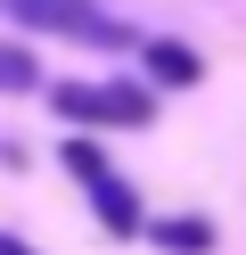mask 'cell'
<instances>
[{
	"label": "cell",
	"mask_w": 246,
	"mask_h": 255,
	"mask_svg": "<svg viewBox=\"0 0 246 255\" xmlns=\"http://www.w3.org/2000/svg\"><path fill=\"white\" fill-rule=\"evenodd\" d=\"M16 25H33V33H74V41H98V50H115V41H131L123 25L98 8V0H0Z\"/></svg>",
	"instance_id": "cell-1"
},
{
	"label": "cell",
	"mask_w": 246,
	"mask_h": 255,
	"mask_svg": "<svg viewBox=\"0 0 246 255\" xmlns=\"http://www.w3.org/2000/svg\"><path fill=\"white\" fill-rule=\"evenodd\" d=\"M49 107L66 124H148V91L131 83H49Z\"/></svg>",
	"instance_id": "cell-2"
},
{
	"label": "cell",
	"mask_w": 246,
	"mask_h": 255,
	"mask_svg": "<svg viewBox=\"0 0 246 255\" xmlns=\"http://www.w3.org/2000/svg\"><path fill=\"white\" fill-rule=\"evenodd\" d=\"M90 206H98V222H107L115 239H140V222H148V214H140V198H131L115 173H98V181H90Z\"/></svg>",
	"instance_id": "cell-3"
},
{
	"label": "cell",
	"mask_w": 246,
	"mask_h": 255,
	"mask_svg": "<svg viewBox=\"0 0 246 255\" xmlns=\"http://www.w3.org/2000/svg\"><path fill=\"white\" fill-rule=\"evenodd\" d=\"M148 74L156 83H205V66H197V50H180V41H148Z\"/></svg>",
	"instance_id": "cell-4"
},
{
	"label": "cell",
	"mask_w": 246,
	"mask_h": 255,
	"mask_svg": "<svg viewBox=\"0 0 246 255\" xmlns=\"http://www.w3.org/2000/svg\"><path fill=\"white\" fill-rule=\"evenodd\" d=\"M156 247H172V255H205V247H213V222L172 214V222H156Z\"/></svg>",
	"instance_id": "cell-5"
},
{
	"label": "cell",
	"mask_w": 246,
	"mask_h": 255,
	"mask_svg": "<svg viewBox=\"0 0 246 255\" xmlns=\"http://www.w3.org/2000/svg\"><path fill=\"white\" fill-rule=\"evenodd\" d=\"M33 83H41L33 50H25V41H0V91H33Z\"/></svg>",
	"instance_id": "cell-6"
},
{
	"label": "cell",
	"mask_w": 246,
	"mask_h": 255,
	"mask_svg": "<svg viewBox=\"0 0 246 255\" xmlns=\"http://www.w3.org/2000/svg\"><path fill=\"white\" fill-rule=\"evenodd\" d=\"M66 173H74V181H82V189H90V181H98V173H107V156H98V148H90V140H66Z\"/></svg>",
	"instance_id": "cell-7"
},
{
	"label": "cell",
	"mask_w": 246,
	"mask_h": 255,
	"mask_svg": "<svg viewBox=\"0 0 246 255\" xmlns=\"http://www.w3.org/2000/svg\"><path fill=\"white\" fill-rule=\"evenodd\" d=\"M0 255H41V247H25V239H8V231H0Z\"/></svg>",
	"instance_id": "cell-8"
}]
</instances>
